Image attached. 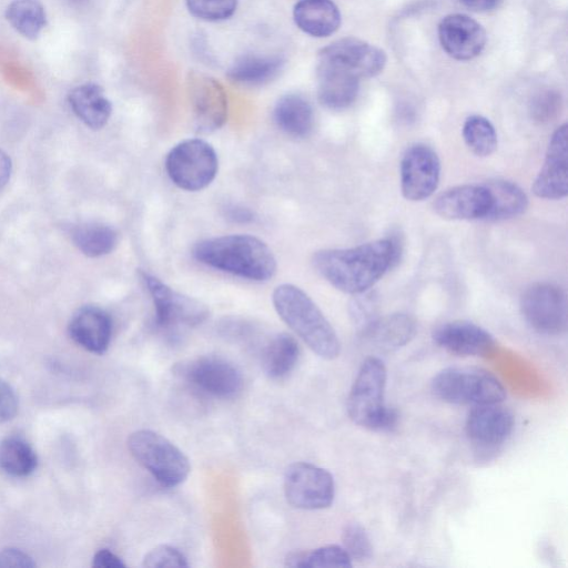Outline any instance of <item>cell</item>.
<instances>
[{"label": "cell", "mask_w": 568, "mask_h": 568, "mask_svg": "<svg viewBox=\"0 0 568 568\" xmlns=\"http://www.w3.org/2000/svg\"><path fill=\"white\" fill-rule=\"evenodd\" d=\"M284 493L293 507L307 510L324 509L334 500V478L322 467L303 462L294 463L285 471Z\"/></svg>", "instance_id": "obj_10"}, {"label": "cell", "mask_w": 568, "mask_h": 568, "mask_svg": "<svg viewBox=\"0 0 568 568\" xmlns=\"http://www.w3.org/2000/svg\"><path fill=\"white\" fill-rule=\"evenodd\" d=\"M283 322L320 357L334 359L341 353L338 336L315 302L293 284L278 285L272 296Z\"/></svg>", "instance_id": "obj_3"}, {"label": "cell", "mask_w": 568, "mask_h": 568, "mask_svg": "<svg viewBox=\"0 0 568 568\" xmlns=\"http://www.w3.org/2000/svg\"><path fill=\"white\" fill-rule=\"evenodd\" d=\"M359 79L334 64L317 62V98L329 110H344L355 100Z\"/></svg>", "instance_id": "obj_21"}, {"label": "cell", "mask_w": 568, "mask_h": 568, "mask_svg": "<svg viewBox=\"0 0 568 568\" xmlns=\"http://www.w3.org/2000/svg\"><path fill=\"white\" fill-rule=\"evenodd\" d=\"M433 339L440 348L459 356H483L495 347L494 337L468 321H453L437 326Z\"/></svg>", "instance_id": "obj_19"}, {"label": "cell", "mask_w": 568, "mask_h": 568, "mask_svg": "<svg viewBox=\"0 0 568 568\" xmlns=\"http://www.w3.org/2000/svg\"><path fill=\"white\" fill-rule=\"evenodd\" d=\"M37 455L23 439L8 437L0 443V469L12 477H26L37 468Z\"/></svg>", "instance_id": "obj_31"}, {"label": "cell", "mask_w": 568, "mask_h": 568, "mask_svg": "<svg viewBox=\"0 0 568 568\" xmlns=\"http://www.w3.org/2000/svg\"><path fill=\"white\" fill-rule=\"evenodd\" d=\"M295 24L308 36L325 38L341 24V12L333 0H301L293 9Z\"/></svg>", "instance_id": "obj_23"}, {"label": "cell", "mask_w": 568, "mask_h": 568, "mask_svg": "<svg viewBox=\"0 0 568 568\" xmlns=\"http://www.w3.org/2000/svg\"><path fill=\"white\" fill-rule=\"evenodd\" d=\"M290 567H352V559L344 547L323 546L312 551L292 552L286 558Z\"/></svg>", "instance_id": "obj_33"}, {"label": "cell", "mask_w": 568, "mask_h": 568, "mask_svg": "<svg viewBox=\"0 0 568 568\" xmlns=\"http://www.w3.org/2000/svg\"><path fill=\"white\" fill-rule=\"evenodd\" d=\"M318 61L337 65L361 80L381 73L386 64V54L366 41L343 38L323 48Z\"/></svg>", "instance_id": "obj_14"}, {"label": "cell", "mask_w": 568, "mask_h": 568, "mask_svg": "<svg viewBox=\"0 0 568 568\" xmlns=\"http://www.w3.org/2000/svg\"><path fill=\"white\" fill-rule=\"evenodd\" d=\"M69 334L88 352L103 354L111 341V317L98 306H83L73 314L69 323Z\"/></svg>", "instance_id": "obj_20"}, {"label": "cell", "mask_w": 568, "mask_h": 568, "mask_svg": "<svg viewBox=\"0 0 568 568\" xmlns=\"http://www.w3.org/2000/svg\"><path fill=\"white\" fill-rule=\"evenodd\" d=\"M440 178V161L428 145L409 146L400 161V190L413 202L428 199L436 191Z\"/></svg>", "instance_id": "obj_13"}, {"label": "cell", "mask_w": 568, "mask_h": 568, "mask_svg": "<svg viewBox=\"0 0 568 568\" xmlns=\"http://www.w3.org/2000/svg\"><path fill=\"white\" fill-rule=\"evenodd\" d=\"M283 65V59L277 55L248 53L233 62L227 78L242 85H261L275 79Z\"/></svg>", "instance_id": "obj_25"}, {"label": "cell", "mask_w": 568, "mask_h": 568, "mask_svg": "<svg viewBox=\"0 0 568 568\" xmlns=\"http://www.w3.org/2000/svg\"><path fill=\"white\" fill-rule=\"evenodd\" d=\"M239 0H185L187 10L204 21H223L236 11Z\"/></svg>", "instance_id": "obj_34"}, {"label": "cell", "mask_w": 568, "mask_h": 568, "mask_svg": "<svg viewBox=\"0 0 568 568\" xmlns=\"http://www.w3.org/2000/svg\"><path fill=\"white\" fill-rule=\"evenodd\" d=\"M74 245L89 257H99L113 251L118 234L113 227L100 222H85L73 227Z\"/></svg>", "instance_id": "obj_29"}, {"label": "cell", "mask_w": 568, "mask_h": 568, "mask_svg": "<svg viewBox=\"0 0 568 568\" xmlns=\"http://www.w3.org/2000/svg\"><path fill=\"white\" fill-rule=\"evenodd\" d=\"M219 160L210 143L187 139L171 149L165 159V170L171 181L182 190L200 191L215 178Z\"/></svg>", "instance_id": "obj_7"}, {"label": "cell", "mask_w": 568, "mask_h": 568, "mask_svg": "<svg viewBox=\"0 0 568 568\" xmlns=\"http://www.w3.org/2000/svg\"><path fill=\"white\" fill-rule=\"evenodd\" d=\"M416 331V322L410 315L394 313L377 317L361 332V336L378 351L393 352L409 343Z\"/></svg>", "instance_id": "obj_22"}, {"label": "cell", "mask_w": 568, "mask_h": 568, "mask_svg": "<svg viewBox=\"0 0 568 568\" xmlns=\"http://www.w3.org/2000/svg\"><path fill=\"white\" fill-rule=\"evenodd\" d=\"M229 216L233 221H240V222H247L253 219V214L251 211H248L247 209L237 207V206L231 207L229 210Z\"/></svg>", "instance_id": "obj_44"}, {"label": "cell", "mask_w": 568, "mask_h": 568, "mask_svg": "<svg viewBox=\"0 0 568 568\" xmlns=\"http://www.w3.org/2000/svg\"><path fill=\"white\" fill-rule=\"evenodd\" d=\"M343 547L351 559L365 561L373 556V546L366 530L357 523L347 524L342 532Z\"/></svg>", "instance_id": "obj_35"}, {"label": "cell", "mask_w": 568, "mask_h": 568, "mask_svg": "<svg viewBox=\"0 0 568 568\" xmlns=\"http://www.w3.org/2000/svg\"><path fill=\"white\" fill-rule=\"evenodd\" d=\"M69 1L73 2V3H82V2H84L87 0H69Z\"/></svg>", "instance_id": "obj_45"}, {"label": "cell", "mask_w": 568, "mask_h": 568, "mask_svg": "<svg viewBox=\"0 0 568 568\" xmlns=\"http://www.w3.org/2000/svg\"><path fill=\"white\" fill-rule=\"evenodd\" d=\"M143 567H189L185 556L176 548L169 545H160L151 549L143 558Z\"/></svg>", "instance_id": "obj_37"}, {"label": "cell", "mask_w": 568, "mask_h": 568, "mask_svg": "<svg viewBox=\"0 0 568 568\" xmlns=\"http://www.w3.org/2000/svg\"><path fill=\"white\" fill-rule=\"evenodd\" d=\"M520 311L540 334L559 335L567 329V297L555 284L539 282L528 286L520 296Z\"/></svg>", "instance_id": "obj_9"}, {"label": "cell", "mask_w": 568, "mask_h": 568, "mask_svg": "<svg viewBox=\"0 0 568 568\" xmlns=\"http://www.w3.org/2000/svg\"><path fill=\"white\" fill-rule=\"evenodd\" d=\"M32 558L26 552L8 548L0 551V567H33Z\"/></svg>", "instance_id": "obj_40"}, {"label": "cell", "mask_w": 568, "mask_h": 568, "mask_svg": "<svg viewBox=\"0 0 568 568\" xmlns=\"http://www.w3.org/2000/svg\"><path fill=\"white\" fill-rule=\"evenodd\" d=\"M141 277L153 301L155 323L160 328L171 332L194 327L209 317V307L201 301L171 288L146 272H142Z\"/></svg>", "instance_id": "obj_8"}, {"label": "cell", "mask_w": 568, "mask_h": 568, "mask_svg": "<svg viewBox=\"0 0 568 568\" xmlns=\"http://www.w3.org/2000/svg\"><path fill=\"white\" fill-rule=\"evenodd\" d=\"M300 356L296 339L287 333H278L265 345L262 353V367L273 379L288 375L295 367Z\"/></svg>", "instance_id": "obj_28"}, {"label": "cell", "mask_w": 568, "mask_h": 568, "mask_svg": "<svg viewBox=\"0 0 568 568\" xmlns=\"http://www.w3.org/2000/svg\"><path fill=\"white\" fill-rule=\"evenodd\" d=\"M200 263L251 281H267L276 272L272 250L260 239L231 234L200 241L193 248Z\"/></svg>", "instance_id": "obj_2"}, {"label": "cell", "mask_w": 568, "mask_h": 568, "mask_svg": "<svg viewBox=\"0 0 568 568\" xmlns=\"http://www.w3.org/2000/svg\"><path fill=\"white\" fill-rule=\"evenodd\" d=\"M513 413L499 403L476 405L468 413L465 430L468 439L483 448L501 445L514 429Z\"/></svg>", "instance_id": "obj_17"}, {"label": "cell", "mask_w": 568, "mask_h": 568, "mask_svg": "<svg viewBox=\"0 0 568 568\" xmlns=\"http://www.w3.org/2000/svg\"><path fill=\"white\" fill-rule=\"evenodd\" d=\"M191 385L217 398L236 396L243 387L241 372L229 361L213 355L194 358L178 367Z\"/></svg>", "instance_id": "obj_11"}, {"label": "cell", "mask_w": 568, "mask_h": 568, "mask_svg": "<svg viewBox=\"0 0 568 568\" xmlns=\"http://www.w3.org/2000/svg\"><path fill=\"white\" fill-rule=\"evenodd\" d=\"M484 185L490 197V205L484 220H508L526 211L528 197L516 183L498 179L487 181Z\"/></svg>", "instance_id": "obj_26"}, {"label": "cell", "mask_w": 568, "mask_h": 568, "mask_svg": "<svg viewBox=\"0 0 568 568\" xmlns=\"http://www.w3.org/2000/svg\"><path fill=\"white\" fill-rule=\"evenodd\" d=\"M432 392L440 400L455 405L501 403L506 389L491 373L476 367H448L432 379Z\"/></svg>", "instance_id": "obj_5"}, {"label": "cell", "mask_w": 568, "mask_h": 568, "mask_svg": "<svg viewBox=\"0 0 568 568\" xmlns=\"http://www.w3.org/2000/svg\"><path fill=\"white\" fill-rule=\"evenodd\" d=\"M560 97L554 92H545L532 102L531 114L538 122L552 120L560 110Z\"/></svg>", "instance_id": "obj_38"}, {"label": "cell", "mask_w": 568, "mask_h": 568, "mask_svg": "<svg viewBox=\"0 0 568 568\" xmlns=\"http://www.w3.org/2000/svg\"><path fill=\"white\" fill-rule=\"evenodd\" d=\"M18 410V399L14 390L0 379V424L14 417Z\"/></svg>", "instance_id": "obj_39"}, {"label": "cell", "mask_w": 568, "mask_h": 568, "mask_svg": "<svg viewBox=\"0 0 568 568\" xmlns=\"http://www.w3.org/2000/svg\"><path fill=\"white\" fill-rule=\"evenodd\" d=\"M467 148L477 156H488L497 149V133L491 122L483 115L468 116L463 125Z\"/></svg>", "instance_id": "obj_32"}, {"label": "cell", "mask_w": 568, "mask_h": 568, "mask_svg": "<svg viewBox=\"0 0 568 568\" xmlns=\"http://www.w3.org/2000/svg\"><path fill=\"white\" fill-rule=\"evenodd\" d=\"M11 170L12 165L9 155L0 150V190L8 183Z\"/></svg>", "instance_id": "obj_43"}, {"label": "cell", "mask_w": 568, "mask_h": 568, "mask_svg": "<svg viewBox=\"0 0 568 568\" xmlns=\"http://www.w3.org/2000/svg\"><path fill=\"white\" fill-rule=\"evenodd\" d=\"M438 39L449 57L467 61L480 54L487 38L484 28L476 20L466 14L454 13L440 21Z\"/></svg>", "instance_id": "obj_16"}, {"label": "cell", "mask_w": 568, "mask_h": 568, "mask_svg": "<svg viewBox=\"0 0 568 568\" xmlns=\"http://www.w3.org/2000/svg\"><path fill=\"white\" fill-rule=\"evenodd\" d=\"M68 101L78 119L93 130L103 128L112 113L111 102L97 83L75 87L69 93Z\"/></svg>", "instance_id": "obj_24"}, {"label": "cell", "mask_w": 568, "mask_h": 568, "mask_svg": "<svg viewBox=\"0 0 568 568\" xmlns=\"http://www.w3.org/2000/svg\"><path fill=\"white\" fill-rule=\"evenodd\" d=\"M187 95L196 129L209 133L220 129L227 119V95L215 78L191 71L186 79Z\"/></svg>", "instance_id": "obj_12"}, {"label": "cell", "mask_w": 568, "mask_h": 568, "mask_svg": "<svg viewBox=\"0 0 568 568\" xmlns=\"http://www.w3.org/2000/svg\"><path fill=\"white\" fill-rule=\"evenodd\" d=\"M400 252L398 240L386 237L349 248L317 251L312 264L336 290L354 295L374 286L397 263Z\"/></svg>", "instance_id": "obj_1"}, {"label": "cell", "mask_w": 568, "mask_h": 568, "mask_svg": "<svg viewBox=\"0 0 568 568\" xmlns=\"http://www.w3.org/2000/svg\"><path fill=\"white\" fill-rule=\"evenodd\" d=\"M4 17L12 28L29 40H36L47 24V14L39 0H13Z\"/></svg>", "instance_id": "obj_30"}, {"label": "cell", "mask_w": 568, "mask_h": 568, "mask_svg": "<svg viewBox=\"0 0 568 568\" xmlns=\"http://www.w3.org/2000/svg\"><path fill=\"white\" fill-rule=\"evenodd\" d=\"M93 566L99 568H121L124 562L109 549H100L93 557Z\"/></svg>", "instance_id": "obj_41"}, {"label": "cell", "mask_w": 568, "mask_h": 568, "mask_svg": "<svg viewBox=\"0 0 568 568\" xmlns=\"http://www.w3.org/2000/svg\"><path fill=\"white\" fill-rule=\"evenodd\" d=\"M387 371L382 359L371 356L361 365L347 397V413L358 426L371 430H390L397 414L384 402Z\"/></svg>", "instance_id": "obj_4"}, {"label": "cell", "mask_w": 568, "mask_h": 568, "mask_svg": "<svg viewBox=\"0 0 568 568\" xmlns=\"http://www.w3.org/2000/svg\"><path fill=\"white\" fill-rule=\"evenodd\" d=\"M277 126L293 138L307 136L314 125V113L307 100L298 94L282 97L274 108Z\"/></svg>", "instance_id": "obj_27"}, {"label": "cell", "mask_w": 568, "mask_h": 568, "mask_svg": "<svg viewBox=\"0 0 568 568\" xmlns=\"http://www.w3.org/2000/svg\"><path fill=\"white\" fill-rule=\"evenodd\" d=\"M490 205V197L484 184H466L449 187L438 194L433 209L445 220L485 219Z\"/></svg>", "instance_id": "obj_18"}, {"label": "cell", "mask_w": 568, "mask_h": 568, "mask_svg": "<svg viewBox=\"0 0 568 568\" xmlns=\"http://www.w3.org/2000/svg\"><path fill=\"white\" fill-rule=\"evenodd\" d=\"M128 448L132 457L162 486H179L190 474L189 458L159 433L135 430L128 438Z\"/></svg>", "instance_id": "obj_6"}, {"label": "cell", "mask_w": 568, "mask_h": 568, "mask_svg": "<svg viewBox=\"0 0 568 568\" xmlns=\"http://www.w3.org/2000/svg\"><path fill=\"white\" fill-rule=\"evenodd\" d=\"M468 9L476 12H487L495 9L500 0H460Z\"/></svg>", "instance_id": "obj_42"}, {"label": "cell", "mask_w": 568, "mask_h": 568, "mask_svg": "<svg viewBox=\"0 0 568 568\" xmlns=\"http://www.w3.org/2000/svg\"><path fill=\"white\" fill-rule=\"evenodd\" d=\"M532 192L545 200H561L568 193V126L560 125L551 135L544 163L534 180Z\"/></svg>", "instance_id": "obj_15"}, {"label": "cell", "mask_w": 568, "mask_h": 568, "mask_svg": "<svg viewBox=\"0 0 568 568\" xmlns=\"http://www.w3.org/2000/svg\"><path fill=\"white\" fill-rule=\"evenodd\" d=\"M377 310V297L369 290L353 295L348 305V312L352 322L359 333L378 317Z\"/></svg>", "instance_id": "obj_36"}]
</instances>
